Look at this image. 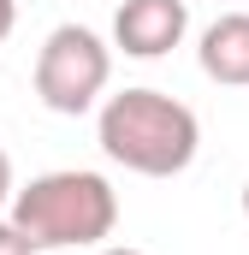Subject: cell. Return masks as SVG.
<instances>
[{"mask_svg":"<svg viewBox=\"0 0 249 255\" xmlns=\"http://www.w3.org/2000/svg\"><path fill=\"white\" fill-rule=\"evenodd\" d=\"M95 142L136 178H178L202 148V119L166 89H119L101 101Z\"/></svg>","mask_w":249,"mask_h":255,"instance_id":"1","label":"cell"},{"mask_svg":"<svg viewBox=\"0 0 249 255\" xmlns=\"http://www.w3.org/2000/svg\"><path fill=\"white\" fill-rule=\"evenodd\" d=\"M12 226L30 238V250H101L119 226V190L83 166L42 172L12 190Z\"/></svg>","mask_w":249,"mask_h":255,"instance_id":"2","label":"cell"},{"mask_svg":"<svg viewBox=\"0 0 249 255\" xmlns=\"http://www.w3.org/2000/svg\"><path fill=\"white\" fill-rule=\"evenodd\" d=\"M107 77H113V48L83 24H60L36 54V95L60 119L89 113L107 95Z\"/></svg>","mask_w":249,"mask_h":255,"instance_id":"3","label":"cell"},{"mask_svg":"<svg viewBox=\"0 0 249 255\" xmlns=\"http://www.w3.org/2000/svg\"><path fill=\"white\" fill-rule=\"evenodd\" d=\"M190 30V0H119L113 12V42L130 60H160L184 42Z\"/></svg>","mask_w":249,"mask_h":255,"instance_id":"4","label":"cell"},{"mask_svg":"<svg viewBox=\"0 0 249 255\" xmlns=\"http://www.w3.org/2000/svg\"><path fill=\"white\" fill-rule=\"evenodd\" d=\"M202 71L226 89H249V12H220L208 30H202V48H196Z\"/></svg>","mask_w":249,"mask_h":255,"instance_id":"5","label":"cell"},{"mask_svg":"<svg viewBox=\"0 0 249 255\" xmlns=\"http://www.w3.org/2000/svg\"><path fill=\"white\" fill-rule=\"evenodd\" d=\"M0 255H36V250H30V238H24L12 220H0Z\"/></svg>","mask_w":249,"mask_h":255,"instance_id":"6","label":"cell"},{"mask_svg":"<svg viewBox=\"0 0 249 255\" xmlns=\"http://www.w3.org/2000/svg\"><path fill=\"white\" fill-rule=\"evenodd\" d=\"M12 190H18V184H12V154H6V148H0V208H6V202H12Z\"/></svg>","mask_w":249,"mask_h":255,"instance_id":"7","label":"cell"},{"mask_svg":"<svg viewBox=\"0 0 249 255\" xmlns=\"http://www.w3.org/2000/svg\"><path fill=\"white\" fill-rule=\"evenodd\" d=\"M12 24H18V0H0V42L12 36Z\"/></svg>","mask_w":249,"mask_h":255,"instance_id":"8","label":"cell"},{"mask_svg":"<svg viewBox=\"0 0 249 255\" xmlns=\"http://www.w3.org/2000/svg\"><path fill=\"white\" fill-rule=\"evenodd\" d=\"M95 255H142V250H130V244H119V250H95Z\"/></svg>","mask_w":249,"mask_h":255,"instance_id":"9","label":"cell"},{"mask_svg":"<svg viewBox=\"0 0 249 255\" xmlns=\"http://www.w3.org/2000/svg\"><path fill=\"white\" fill-rule=\"evenodd\" d=\"M244 220H249V184H244Z\"/></svg>","mask_w":249,"mask_h":255,"instance_id":"10","label":"cell"}]
</instances>
